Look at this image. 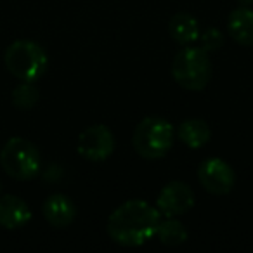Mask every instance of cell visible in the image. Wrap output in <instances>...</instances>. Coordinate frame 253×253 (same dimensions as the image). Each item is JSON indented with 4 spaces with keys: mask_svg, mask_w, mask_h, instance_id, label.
<instances>
[{
    "mask_svg": "<svg viewBox=\"0 0 253 253\" xmlns=\"http://www.w3.org/2000/svg\"><path fill=\"white\" fill-rule=\"evenodd\" d=\"M162 222L158 208L142 200L122 203L108 218V234L122 246H141L158 231Z\"/></svg>",
    "mask_w": 253,
    "mask_h": 253,
    "instance_id": "6da1fadb",
    "label": "cell"
},
{
    "mask_svg": "<svg viewBox=\"0 0 253 253\" xmlns=\"http://www.w3.org/2000/svg\"><path fill=\"white\" fill-rule=\"evenodd\" d=\"M4 63L12 77L21 82H37L49 68V57L33 40H16L5 50Z\"/></svg>",
    "mask_w": 253,
    "mask_h": 253,
    "instance_id": "7a4b0ae2",
    "label": "cell"
},
{
    "mask_svg": "<svg viewBox=\"0 0 253 253\" xmlns=\"http://www.w3.org/2000/svg\"><path fill=\"white\" fill-rule=\"evenodd\" d=\"M134 148L142 158L158 160L163 158L172 149L173 126L169 120L162 116H148L134 130Z\"/></svg>",
    "mask_w": 253,
    "mask_h": 253,
    "instance_id": "3957f363",
    "label": "cell"
},
{
    "mask_svg": "<svg viewBox=\"0 0 253 253\" xmlns=\"http://www.w3.org/2000/svg\"><path fill=\"white\" fill-rule=\"evenodd\" d=\"M0 165L12 179L32 180L40 173L42 160L33 142L23 137H12L0 151Z\"/></svg>",
    "mask_w": 253,
    "mask_h": 253,
    "instance_id": "277c9868",
    "label": "cell"
},
{
    "mask_svg": "<svg viewBox=\"0 0 253 253\" xmlns=\"http://www.w3.org/2000/svg\"><path fill=\"white\" fill-rule=\"evenodd\" d=\"M172 75L186 90H203L211 77L208 52L201 47H184L173 59Z\"/></svg>",
    "mask_w": 253,
    "mask_h": 253,
    "instance_id": "5b68a950",
    "label": "cell"
},
{
    "mask_svg": "<svg viewBox=\"0 0 253 253\" xmlns=\"http://www.w3.org/2000/svg\"><path fill=\"white\" fill-rule=\"evenodd\" d=\"M77 149L85 160L104 162L115 151V135L106 125H90L78 135Z\"/></svg>",
    "mask_w": 253,
    "mask_h": 253,
    "instance_id": "8992f818",
    "label": "cell"
},
{
    "mask_svg": "<svg viewBox=\"0 0 253 253\" xmlns=\"http://www.w3.org/2000/svg\"><path fill=\"white\" fill-rule=\"evenodd\" d=\"M198 179L208 193L217 194V196L231 193L236 182L232 167L220 158L203 160L198 167Z\"/></svg>",
    "mask_w": 253,
    "mask_h": 253,
    "instance_id": "52a82bcc",
    "label": "cell"
},
{
    "mask_svg": "<svg viewBox=\"0 0 253 253\" xmlns=\"http://www.w3.org/2000/svg\"><path fill=\"white\" fill-rule=\"evenodd\" d=\"M194 193L184 182H170L160 191L156 207L165 217H179L193 208Z\"/></svg>",
    "mask_w": 253,
    "mask_h": 253,
    "instance_id": "ba28073f",
    "label": "cell"
},
{
    "mask_svg": "<svg viewBox=\"0 0 253 253\" xmlns=\"http://www.w3.org/2000/svg\"><path fill=\"white\" fill-rule=\"evenodd\" d=\"M32 220V210L28 203L14 194L0 198V225L4 229H21Z\"/></svg>",
    "mask_w": 253,
    "mask_h": 253,
    "instance_id": "9c48e42d",
    "label": "cell"
},
{
    "mask_svg": "<svg viewBox=\"0 0 253 253\" xmlns=\"http://www.w3.org/2000/svg\"><path fill=\"white\" fill-rule=\"evenodd\" d=\"M43 217L52 227H68L77 217V207L66 194H52L43 201Z\"/></svg>",
    "mask_w": 253,
    "mask_h": 253,
    "instance_id": "30bf717a",
    "label": "cell"
},
{
    "mask_svg": "<svg viewBox=\"0 0 253 253\" xmlns=\"http://www.w3.org/2000/svg\"><path fill=\"white\" fill-rule=\"evenodd\" d=\"M227 32L234 42L245 47H253V9L241 5L229 14Z\"/></svg>",
    "mask_w": 253,
    "mask_h": 253,
    "instance_id": "8fae6325",
    "label": "cell"
},
{
    "mask_svg": "<svg viewBox=\"0 0 253 253\" xmlns=\"http://www.w3.org/2000/svg\"><path fill=\"white\" fill-rule=\"evenodd\" d=\"M169 32L172 39L180 45H191L200 39V25L187 12H179L170 19Z\"/></svg>",
    "mask_w": 253,
    "mask_h": 253,
    "instance_id": "7c38bea8",
    "label": "cell"
},
{
    "mask_svg": "<svg viewBox=\"0 0 253 253\" xmlns=\"http://www.w3.org/2000/svg\"><path fill=\"white\" fill-rule=\"evenodd\" d=\"M211 130L207 122L200 118H191L180 123L179 139L191 149H200L210 141Z\"/></svg>",
    "mask_w": 253,
    "mask_h": 253,
    "instance_id": "4fadbf2b",
    "label": "cell"
},
{
    "mask_svg": "<svg viewBox=\"0 0 253 253\" xmlns=\"http://www.w3.org/2000/svg\"><path fill=\"white\" fill-rule=\"evenodd\" d=\"M156 234H158L160 241L167 246H179L187 239L186 227L175 217H167V220L160 222Z\"/></svg>",
    "mask_w": 253,
    "mask_h": 253,
    "instance_id": "5bb4252c",
    "label": "cell"
},
{
    "mask_svg": "<svg viewBox=\"0 0 253 253\" xmlns=\"http://www.w3.org/2000/svg\"><path fill=\"white\" fill-rule=\"evenodd\" d=\"M39 97H40V92L33 85V82H23L11 94L12 104L18 109H32L39 102Z\"/></svg>",
    "mask_w": 253,
    "mask_h": 253,
    "instance_id": "9a60e30c",
    "label": "cell"
},
{
    "mask_svg": "<svg viewBox=\"0 0 253 253\" xmlns=\"http://www.w3.org/2000/svg\"><path fill=\"white\" fill-rule=\"evenodd\" d=\"M198 40H201V49H205L207 52H210V50L220 49V45L224 43V35H222L220 30L210 28V30H207L203 35H200V39Z\"/></svg>",
    "mask_w": 253,
    "mask_h": 253,
    "instance_id": "2e32d148",
    "label": "cell"
},
{
    "mask_svg": "<svg viewBox=\"0 0 253 253\" xmlns=\"http://www.w3.org/2000/svg\"><path fill=\"white\" fill-rule=\"evenodd\" d=\"M239 2H241L243 5H250L253 2V0H239Z\"/></svg>",
    "mask_w": 253,
    "mask_h": 253,
    "instance_id": "e0dca14e",
    "label": "cell"
},
{
    "mask_svg": "<svg viewBox=\"0 0 253 253\" xmlns=\"http://www.w3.org/2000/svg\"><path fill=\"white\" fill-rule=\"evenodd\" d=\"M0 191H2V186H0Z\"/></svg>",
    "mask_w": 253,
    "mask_h": 253,
    "instance_id": "ac0fdd59",
    "label": "cell"
}]
</instances>
